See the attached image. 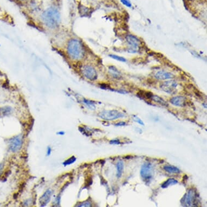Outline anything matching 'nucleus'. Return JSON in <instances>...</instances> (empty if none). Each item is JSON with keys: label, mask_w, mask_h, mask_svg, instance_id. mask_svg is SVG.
<instances>
[{"label": "nucleus", "mask_w": 207, "mask_h": 207, "mask_svg": "<svg viewBox=\"0 0 207 207\" xmlns=\"http://www.w3.org/2000/svg\"><path fill=\"white\" fill-rule=\"evenodd\" d=\"M126 125V123L124 122H120L119 123L116 124L115 125L116 126H125Z\"/></svg>", "instance_id": "nucleus-27"}, {"label": "nucleus", "mask_w": 207, "mask_h": 207, "mask_svg": "<svg viewBox=\"0 0 207 207\" xmlns=\"http://www.w3.org/2000/svg\"><path fill=\"white\" fill-rule=\"evenodd\" d=\"M52 196V191L50 190H47L43 194L39 199V203L41 207H44L50 201Z\"/></svg>", "instance_id": "nucleus-12"}, {"label": "nucleus", "mask_w": 207, "mask_h": 207, "mask_svg": "<svg viewBox=\"0 0 207 207\" xmlns=\"http://www.w3.org/2000/svg\"><path fill=\"white\" fill-rule=\"evenodd\" d=\"M196 192L193 189H190L185 196V203L189 206H194L196 201Z\"/></svg>", "instance_id": "nucleus-10"}, {"label": "nucleus", "mask_w": 207, "mask_h": 207, "mask_svg": "<svg viewBox=\"0 0 207 207\" xmlns=\"http://www.w3.org/2000/svg\"><path fill=\"white\" fill-rule=\"evenodd\" d=\"M109 56L113 58V59L115 60H117V61H119L126 62V61L125 58L118 56V55H114V54H111Z\"/></svg>", "instance_id": "nucleus-22"}, {"label": "nucleus", "mask_w": 207, "mask_h": 207, "mask_svg": "<svg viewBox=\"0 0 207 207\" xmlns=\"http://www.w3.org/2000/svg\"><path fill=\"white\" fill-rule=\"evenodd\" d=\"M154 173V167L150 163H144L141 170V175L144 181L148 182L151 180Z\"/></svg>", "instance_id": "nucleus-4"}, {"label": "nucleus", "mask_w": 207, "mask_h": 207, "mask_svg": "<svg viewBox=\"0 0 207 207\" xmlns=\"http://www.w3.org/2000/svg\"><path fill=\"white\" fill-rule=\"evenodd\" d=\"M177 87L178 84L176 81L170 79L164 82L161 85V88L165 92L173 94L176 92Z\"/></svg>", "instance_id": "nucleus-5"}, {"label": "nucleus", "mask_w": 207, "mask_h": 207, "mask_svg": "<svg viewBox=\"0 0 207 207\" xmlns=\"http://www.w3.org/2000/svg\"><path fill=\"white\" fill-rule=\"evenodd\" d=\"M138 96L143 99H151L153 94L150 92H145L143 91H140L137 94Z\"/></svg>", "instance_id": "nucleus-18"}, {"label": "nucleus", "mask_w": 207, "mask_h": 207, "mask_svg": "<svg viewBox=\"0 0 207 207\" xmlns=\"http://www.w3.org/2000/svg\"><path fill=\"white\" fill-rule=\"evenodd\" d=\"M76 158L75 157V156H72L71 158L67 159L66 161H65L64 163L63 164L64 166H67V165H71L72 164L74 163L76 161Z\"/></svg>", "instance_id": "nucleus-20"}, {"label": "nucleus", "mask_w": 207, "mask_h": 207, "mask_svg": "<svg viewBox=\"0 0 207 207\" xmlns=\"http://www.w3.org/2000/svg\"><path fill=\"white\" fill-rule=\"evenodd\" d=\"M84 103L88 106V107L89 108V109L91 110H95L96 109V106L94 105V104L92 101L89 100H86L85 99L84 100Z\"/></svg>", "instance_id": "nucleus-21"}, {"label": "nucleus", "mask_w": 207, "mask_h": 207, "mask_svg": "<svg viewBox=\"0 0 207 207\" xmlns=\"http://www.w3.org/2000/svg\"><path fill=\"white\" fill-rule=\"evenodd\" d=\"M51 152H52V149L51 148V147L49 146L47 148V155L49 156L50 154H51Z\"/></svg>", "instance_id": "nucleus-28"}, {"label": "nucleus", "mask_w": 207, "mask_h": 207, "mask_svg": "<svg viewBox=\"0 0 207 207\" xmlns=\"http://www.w3.org/2000/svg\"><path fill=\"white\" fill-rule=\"evenodd\" d=\"M178 183V181L174 178H170L164 182L162 185V188H167L171 185H175Z\"/></svg>", "instance_id": "nucleus-16"}, {"label": "nucleus", "mask_w": 207, "mask_h": 207, "mask_svg": "<svg viewBox=\"0 0 207 207\" xmlns=\"http://www.w3.org/2000/svg\"><path fill=\"white\" fill-rule=\"evenodd\" d=\"M186 98L183 96H176L173 97L170 99V102L173 105L178 106V107H183L186 105Z\"/></svg>", "instance_id": "nucleus-11"}, {"label": "nucleus", "mask_w": 207, "mask_h": 207, "mask_svg": "<svg viewBox=\"0 0 207 207\" xmlns=\"http://www.w3.org/2000/svg\"><path fill=\"white\" fill-rule=\"evenodd\" d=\"M82 73L83 75L88 79L94 80L97 79L98 74L96 70L92 66L85 65L82 68Z\"/></svg>", "instance_id": "nucleus-7"}, {"label": "nucleus", "mask_w": 207, "mask_h": 207, "mask_svg": "<svg viewBox=\"0 0 207 207\" xmlns=\"http://www.w3.org/2000/svg\"><path fill=\"white\" fill-rule=\"evenodd\" d=\"M99 116L101 119L106 120H113L123 118L124 114L117 110H105L101 112Z\"/></svg>", "instance_id": "nucleus-3"}, {"label": "nucleus", "mask_w": 207, "mask_h": 207, "mask_svg": "<svg viewBox=\"0 0 207 207\" xmlns=\"http://www.w3.org/2000/svg\"><path fill=\"white\" fill-rule=\"evenodd\" d=\"M164 169L169 173L178 174L180 172V170L178 167L172 165H166L164 167Z\"/></svg>", "instance_id": "nucleus-15"}, {"label": "nucleus", "mask_w": 207, "mask_h": 207, "mask_svg": "<svg viewBox=\"0 0 207 207\" xmlns=\"http://www.w3.org/2000/svg\"><path fill=\"white\" fill-rule=\"evenodd\" d=\"M154 77L157 79L165 80H170L174 78V75L170 72H168L167 71L161 70L159 71L154 74Z\"/></svg>", "instance_id": "nucleus-9"}, {"label": "nucleus", "mask_w": 207, "mask_h": 207, "mask_svg": "<svg viewBox=\"0 0 207 207\" xmlns=\"http://www.w3.org/2000/svg\"><path fill=\"white\" fill-rule=\"evenodd\" d=\"M41 18L44 25L50 28H57L60 23V14L55 8H49L41 15Z\"/></svg>", "instance_id": "nucleus-1"}, {"label": "nucleus", "mask_w": 207, "mask_h": 207, "mask_svg": "<svg viewBox=\"0 0 207 207\" xmlns=\"http://www.w3.org/2000/svg\"><path fill=\"white\" fill-rule=\"evenodd\" d=\"M67 53L73 60H79L84 57L85 51L83 45L79 40L72 39L67 46Z\"/></svg>", "instance_id": "nucleus-2"}, {"label": "nucleus", "mask_w": 207, "mask_h": 207, "mask_svg": "<svg viewBox=\"0 0 207 207\" xmlns=\"http://www.w3.org/2000/svg\"><path fill=\"white\" fill-rule=\"evenodd\" d=\"M65 134V132L64 131H60V132H57V135H64Z\"/></svg>", "instance_id": "nucleus-29"}, {"label": "nucleus", "mask_w": 207, "mask_h": 207, "mask_svg": "<svg viewBox=\"0 0 207 207\" xmlns=\"http://www.w3.org/2000/svg\"><path fill=\"white\" fill-rule=\"evenodd\" d=\"M132 118H133V120L135 122H137V123L139 124L140 125H144V122L141 120V119H140L139 117H138L136 115H133Z\"/></svg>", "instance_id": "nucleus-23"}, {"label": "nucleus", "mask_w": 207, "mask_h": 207, "mask_svg": "<svg viewBox=\"0 0 207 207\" xmlns=\"http://www.w3.org/2000/svg\"><path fill=\"white\" fill-rule=\"evenodd\" d=\"M111 144H115V145H118L121 144L120 142L118 139H113V140H111L110 142Z\"/></svg>", "instance_id": "nucleus-26"}, {"label": "nucleus", "mask_w": 207, "mask_h": 207, "mask_svg": "<svg viewBox=\"0 0 207 207\" xmlns=\"http://www.w3.org/2000/svg\"><path fill=\"white\" fill-rule=\"evenodd\" d=\"M151 99H152V100L153 101H155V102H156L157 103H159V104H160L161 105H165L166 104L165 101H164L162 98H161V97H158L157 96H154L153 95Z\"/></svg>", "instance_id": "nucleus-19"}, {"label": "nucleus", "mask_w": 207, "mask_h": 207, "mask_svg": "<svg viewBox=\"0 0 207 207\" xmlns=\"http://www.w3.org/2000/svg\"><path fill=\"white\" fill-rule=\"evenodd\" d=\"M126 40L128 45L130 46L129 52L132 53L137 52L141 44V42L136 36L132 35H128L126 37Z\"/></svg>", "instance_id": "nucleus-6"}, {"label": "nucleus", "mask_w": 207, "mask_h": 207, "mask_svg": "<svg viewBox=\"0 0 207 207\" xmlns=\"http://www.w3.org/2000/svg\"><path fill=\"white\" fill-rule=\"evenodd\" d=\"M109 73L113 77L116 79H119L121 78V73L115 67L110 66L109 67Z\"/></svg>", "instance_id": "nucleus-14"}, {"label": "nucleus", "mask_w": 207, "mask_h": 207, "mask_svg": "<svg viewBox=\"0 0 207 207\" xmlns=\"http://www.w3.org/2000/svg\"><path fill=\"white\" fill-rule=\"evenodd\" d=\"M121 2H122V3L123 5H125L128 7H131V6H132L131 3L128 0H121Z\"/></svg>", "instance_id": "nucleus-25"}, {"label": "nucleus", "mask_w": 207, "mask_h": 207, "mask_svg": "<svg viewBox=\"0 0 207 207\" xmlns=\"http://www.w3.org/2000/svg\"><path fill=\"white\" fill-rule=\"evenodd\" d=\"M91 203L88 201H86L84 202L81 203V204H80L78 206V207H91Z\"/></svg>", "instance_id": "nucleus-24"}, {"label": "nucleus", "mask_w": 207, "mask_h": 207, "mask_svg": "<svg viewBox=\"0 0 207 207\" xmlns=\"http://www.w3.org/2000/svg\"><path fill=\"white\" fill-rule=\"evenodd\" d=\"M12 108L8 106H3L0 107V118H3L7 116L12 113Z\"/></svg>", "instance_id": "nucleus-13"}, {"label": "nucleus", "mask_w": 207, "mask_h": 207, "mask_svg": "<svg viewBox=\"0 0 207 207\" xmlns=\"http://www.w3.org/2000/svg\"><path fill=\"white\" fill-rule=\"evenodd\" d=\"M117 176L118 178H120L122 176L124 170L123 162L122 161H119L117 164Z\"/></svg>", "instance_id": "nucleus-17"}, {"label": "nucleus", "mask_w": 207, "mask_h": 207, "mask_svg": "<svg viewBox=\"0 0 207 207\" xmlns=\"http://www.w3.org/2000/svg\"><path fill=\"white\" fill-rule=\"evenodd\" d=\"M22 144L21 138L19 136L15 137L9 141V149L12 152H16L21 149Z\"/></svg>", "instance_id": "nucleus-8"}]
</instances>
